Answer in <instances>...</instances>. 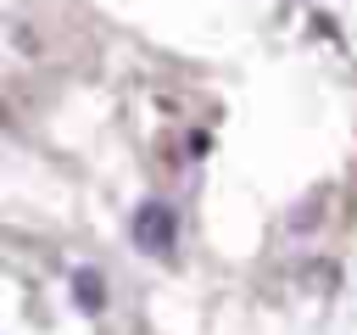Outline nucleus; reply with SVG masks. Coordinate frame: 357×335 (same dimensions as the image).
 Here are the masks:
<instances>
[{"label":"nucleus","mask_w":357,"mask_h":335,"mask_svg":"<svg viewBox=\"0 0 357 335\" xmlns=\"http://www.w3.org/2000/svg\"><path fill=\"white\" fill-rule=\"evenodd\" d=\"M73 290H78V307L84 313H100L106 307V285H100L95 268H73Z\"/></svg>","instance_id":"nucleus-2"},{"label":"nucleus","mask_w":357,"mask_h":335,"mask_svg":"<svg viewBox=\"0 0 357 335\" xmlns=\"http://www.w3.org/2000/svg\"><path fill=\"white\" fill-rule=\"evenodd\" d=\"M134 240L151 251V257H167L173 251V240H178V218H173V207L167 201H145L139 212H134Z\"/></svg>","instance_id":"nucleus-1"}]
</instances>
